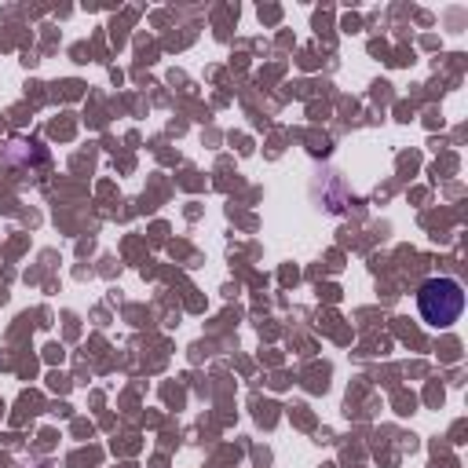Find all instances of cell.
I'll return each instance as SVG.
<instances>
[{
	"label": "cell",
	"mask_w": 468,
	"mask_h": 468,
	"mask_svg": "<svg viewBox=\"0 0 468 468\" xmlns=\"http://www.w3.org/2000/svg\"><path fill=\"white\" fill-rule=\"evenodd\" d=\"M417 311L435 329L453 325L461 318V311H464V289H461V282L457 278H428L417 289Z\"/></svg>",
	"instance_id": "6da1fadb"
}]
</instances>
